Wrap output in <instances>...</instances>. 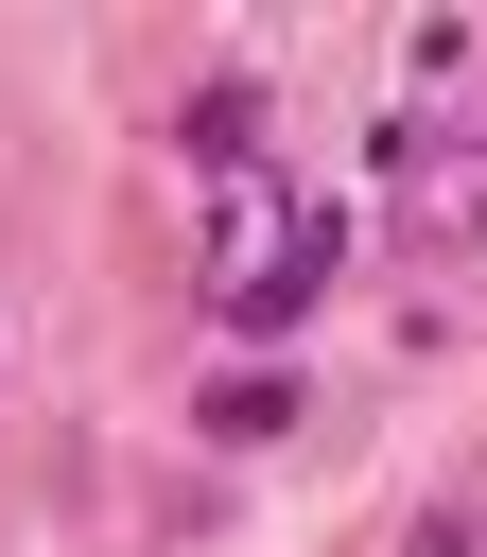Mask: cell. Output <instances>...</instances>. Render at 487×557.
I'll list each match as a JSON object with an SVG mask.
<instances>
[{
	"label": "cell",
	"instance_id": "obj_3",
	"mask_svg": "<svg viewBox=\"0 0 487 557\" xmlns=\"http://www.w3.org/2000/svg\"><path fill=\"white\" fill-rule=\"evenodd\" d=\"M174 139L244 191V174H261V87H244V70H226V87H191V104H174Z\"/></svg>",
	"mask_w": 487,
	"mask_h": 557
},
{
	"label": "cell",
	"instance_id": "obj_1",
	"mask_svg": "<svg viewBox=\"0 0 487 557\" xmlns=\"http://www.w3.org/2000/svg\"><path fill=\"white\" fill-rule=\"evenodd\" d=\"M383 226L417 261H487V122H383Z\"/></svg>",
	"mask_w": 487,
	"mask_h": 557
},
{
	"label": "cell",
	"instance_id": "obj_2",
	"mask_svg": "<svg viewBox=\"0 0 487 557\" xmlns=\"http://www.w3.org/2000/svg\"><path fill=\"white\" fill-rule=\"evenodd\" d=\"M330 261H348V226H330V209H296V244H278V261H244V278H226V331H296V313H313V278H330Z\"/></svg>",
	"mask_w": 487,
	"mask_h": 557
}]
</instances>
